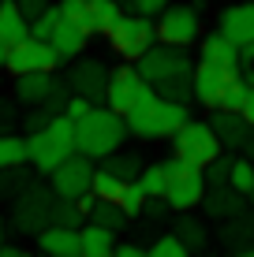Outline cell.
<instances>
[{
    "label": "cell",
    "mask_w": 254,
    "mask_h": 257,
    "mask_svg": "<svg viewBox=\"0 0 254 257\" xmlns=\"http://www.w3.org/2000/svg\"><path fill=\"white\" fill-rule=\"evenodd\" d=\"M172 235L180 238L187 250H206V242H209V231H206V224L198 216H176V227H172Z\"/></svg>",
    "instance_id": "83f0119b"
},
{
    "label": "cell",
    "mask_w": 254,
    "mask_h": 257,
    "mask_svg": "<svg viewBox=\"0 0 254 257\" xmlns=\"http://www.w3.org/2000/svg\"><path fill=\"white\" fill-rule=\"evenodd\" d=\"M198 56H202V64L209 67H221V71H243V52L235 41H228L221 30H213V34H206L202 38V45H198Z\"/></svg>",
    "instance_id": "9a60e30c"
},
{
    "label": "cell",
    "mask_w": 254,
    "mask_h": 257,
    "mask_svg": "<svg viewBox=\"0 0 254 257\" xmlns=\"http://www.w3.org/2000/svg\"><path fill=\"white\" fill-rule=\"evenodd\" d=\"M127 220L131 216L116 205V201H94V209H90V224L105 227V231H124Z\"/></svg>",
    "instance_id": "f1b7e54d"
},
{
    "label": "cell",
    "mask_w": 254,
    "mask_h": 257,
    "mask_svg": "<svg viewBox=\"0 0 254 257\" xmlns=\"http://www.w3.org/2000/svg\"><path fill=\"white\" fill-rule=\"evenodd\" d=\"M239 52H243V64H254V41H250V45H243Z\"/></svg>",
    "instance_id": "c3c4849f"
},
{
    "label": "cell",
    "mask_w": 254,
    "mask_h": 257,
    "mask_svg": "<svg viewBox=\"0 0 254 257\" xmlns=\"http://www.w3.org/2000/svg\"><path fill=\"white\" fill-rule=\"evenodd\" d=\"M112 257H150V250H146V246H135V242H124V246L116 242V253Z\"/></svg>",
    "instance_id": "f6af8a7d"
},
{
    "label": "cell",
    "mask_w": 254,
    "mask_h": 257,
    "mask_svg": "<svg viewBox=\"0 0 254 257\" xmlns=\"http://www.w3.org/2000/svg\"><path fill=\"white\" fill-rule=\"evenodd\" d=\"M243 149H247V157H250V164H254V127H250V138H247V146H243Z\"/></svg>",
    "instance_id": "816d5d0a"
},
{
    "label": "cell",
    "mask_w": 254,
    "mask_h": 257,
    "mask_svg": "<svg viewBox=\"0 0 254 257\" xmlns=\"http://www.w3.org/2000/svg\"><path fill=\"white\" fill-rule=\"evenodd\" d=\"M243 101H247V82H243V71L232 78L228 86H224L221 101H217V108L221 112H243Z\"/></svg>",
    "instance_id": "e575fe53"
},
{
    "label": "cell",
    "mask_w": 254,
    "mask_h": 257,
    "mask_svg": "<svg viewBox=\"0 0 254 257\" xmlns=\"http://www.w3.org/2000/svg\"><path fill=\"white\" fill-rule=\"evenodd\" d=\"M49 224L52 227H71V231H82V227H86V212L78 209V201L56 198V201H52V212H49Z\"/></svg>",
    "instance_id": "f546056e"
},
{
    "label": "cell",
    "mask_w": 254,
    "mask_h": 257,
    "mask_svg": "<svg viewBox=\"0 0 254 257\" xmlns=\"http://www.w3.org/2000/svg\"><path fill=\"white\" fill-rule=\"evenodd\" d=\"M49 119H52V116H49L45 108H34L30 116H26V123H23V127L30 131V135H38V131H45V127H49Z\"/></svg>",
    "instance_id": "ee69618b"
},
{
    "label": "cell",
    "mask_w": 254,
    "mask_h": 257,
    "mask_svg": "<svg viewBox=\"0 0 254 257\" xmlns=\"http://www.w3.org/2000/svg\"><path fill=\"white\" fill-rule=\"evenodd\" d=\"M94 161L90 157H82V153H71L64 164L56 168V172L49 175V187H52V194L56 198H64V201H78V198H86V194L94 190Z\"/></svg>",
    "instance_id": "9c48e42d"
},
{
    "label": "cell",
    "mask_w": 254,
    "mask_h": 257,
    "mask_svg": "<svg viewBox=\"0 0 254 257\" xmlns=\"http://www.w3.org/2000/svg\"><path fill=\"white\" fill-rule=\"evenodd\" d=\"M146 201H150V198H146V194H142V187H138V183H127V187H124V194H120V201H116V205L124 209L127 216H131V220H135V216H142Z\"/></svg>",
    "instance_id": "74e56055"
},
{
    "label": "cell",
    "mask_w": 254,
    "mask_h": 257,
    "mask_svg": "<svg viewBox=\"0 0 254 257\" xmlns=\"http://www.w3.org/2000/svg\"><path fill=\"white\" fill-rule=\"evenodd\" d=\"M52 201H56L52 187H41V183L26 187L19 198L12 201V227H15V231H23V235H38V231H45V227H49Z\"/></svg>",
    "instance_id": "52a82bcc"
},
{
    "label": "cell",
    "mask_w": 254,
    "mask_h": 257,
    "mask_svg": "<svg viewBox=\"0 0 254 257\" xmlns=\"http://www.w3.org/2000/svg\"><path fill=\"white\" fill-rule=\"evenodd\" d=\"M138 75L146 78V82L153 86H164V82H176V78H191L195 75V64H191V52L187 49H172V45H157L146 52L142 60H138Z\"/></svg>",
    "instance_id": "3957f363"
},
{
    "label": "cell",
    "mask_w": 254,
    "mask_h": 257,
    "mask_svg": "<svg viewBox=\"0 0 254 257\" xmlns=\"http://www.w3.org/2000/svg\"><path fill=\"white\" fill-rule=\"evenodd\" d=\"M19 164H30V157H26V138H19V135H0V172L19 168Z\"/></svg>",
    "instance_id": "4dcf8cb0"
},
{
    "label": "cell",
    "mask_w": 254,
    "mask_h": 257,
    "mask_svg": "<svg viewBox=\"0 0 254 257\" xmlns=\"http://www.w3.org/2000/svg\"><path fill=\"white\" fill-rule=\"evenodd\" d=\"M217 30H221L228 41H235L239 49L250 45V41H254V4H232V8H224Z\"/></svg>",
    "instance_id": "e0dca14e"
},
{
    "label": "cell",
    "mask_w": 254,
    "mask_h": 257,
    "mask_svg": "<svg viewBox=\"0 0 254 257\" xmlns=\"http://www.w3.org/2000/svg\"><path fill=\"white\" fill-rule=\"evenodd\" d=\"M67 257H78V253H67Z\"/></svg>",
    "instance_id": "11a10c76"
},
{
    "label": "cell",
    "mask_w": 254,
    "mask_h": 257,
    "mask_svg": "<svg viewBox=\"0 0 254 257\" xmlns=\"http://www.w3.org/2000/svg\"><path fill=\"white\" fill-rule=\"evenodd\" d=\"M109 45L116 56H124L127 64H138L153 45H157V23L146 15H124L116 23V30L109 34Z\"/></svg>",
    "instance_id": "5b68a950"
},
{
    "label": "cell",
    "mask_w": 254,
    "mask_h": 257,
    "mask_svg": "<svg viewBox=\"0 0 254 257\" xmlns=\"http://www.w3.org/2000/svg\"><path fill=\"white\" fill-rule=\"evenodd\" d=\"M127 135L131 131H127L124 116H116L112 108H98V104H94L90 116L75 123V153L90 157V161H101V157L124 149Z\"/></svg>",
    "instance_id": "6da1fadb"
},
{
    "label": "cell",
    "mask_w": 254,
    "mask_h": 257,
    "mask_svg": "<svg viewBox=\"0 0 254 257\" xmlns=\"http://www.w3.org/2000/svg\"><path fill=\"white\" fill-rule=\"evenodd\" d=\"M243 82H247V90H254V67L247 64V71H243Z\"/></svg>",
    "instance_id": "681fc988"
},
{
    "label": "cell",
    "mask_w": 254,
    "mask_h": 257,
    "mask_svg": "<svg viewBox=\"0 0 254 257\" xmlns=\"http://www.w3.org/2000/svg\"><path fill=\"white\" fill-rule=\"evenodd\" d=\"M38 250L49 253V257H67V253H78V231L71 227H45L38 231Z\"/></svg>",
    "instance_id": "d4e9b609"
},
{
    "label": "cell",
    "mask_w": 254,
    "mask_h": 257,
    "mask_svg": "<svg viewBox=\"0 0 254 257\" xmlns=\"http://www.w3.org/2000/svg\"><path fill=\"white\" fill-rule=\"evenodd\" d=\"M26 38H30V23H26V15L19 12V4H15V0H0V41L12 49Z\"/></svg>",
    "instance_id": "ffe728a7"
},
{
    "label": "cell",
    "mask_w": 254,
    "mask_h": 257,
    "mask_svg": "<svg viewBox=\"0 0 254 257\" xmlns=\"http://www.w3.org/2000/svg\"><path fill=\"white\" fill-rule=\"evenodd\" d=\"M60 12H64L67 23L82 26V30L90 34V0H64V4H60Z\"/></svg>",
    "instance_id": "f35d334b"
},
{
    "label": "cell",
    "mask_w": 254,
    "mask_h": 257,
    "mask_svg": "<svg viewBox=\"0 0 254 257\" xmlns=\"http://www.w3.org/2000/svg\"><path fill=\"white\" fill-rule=\"evenodd\" d=\"M250 201H254V194H250Z\"/></svg>",
    "instance_id": "9f6ffc18"
},
{
    "label": "cell",
    "mask_w": 254,
    "mask_h": 257,
    "mask_svg": "<svg viewBox=\"0 0 254 257\" xmlns=\"http://www.w3.org/2000/svg\"><path fill=\"white\" fill-rule=\"evenodd\" d=\"M101 172H109V175H116V179H124V183H135L138 175H142V153H135V149H116V153H109V157H101Z\"/></svg>",
    "instance_id": "603a6c76"
},
{
    "label": "cell",
    "mask_w": 254,
    "mask_h": 257,
    "mask_svg": "<svg viewBox=\"0 0 254 257\" xmlns=\"http://www.w3.org/2000/svg\"><path fill=\"white\" fill-rule=\"evenodd\" d=\"M243 119L254 127V90H247V101H243Z\"/></svg>",
    "instance_id": "bcb514c9"
},
{
    "label": "cell",
    "mask_w": 254,
    "mask_h": 257,
    "mask_svg": "<svg viewBox=\"0 0 254 257\" xmlns=\"http://www.w3.org/2000/svg\"><path fill=\"white\" fill-rule=\"evenodd\" d=\"M0 246H8V220L0 216Z\"/></svg>",
    "instance_id": "f907efd6"
},
{
    "label": "cell",
    "mask_w": 254,
    "mask_h": 257,
    "mask_svg": "<svg viewBox=\"0 0 254 257\" xmlns=\"http://www.w3.org/2000/svg\"><path fill=\"white\" fill-rule=\"evenodd\" d=\"M26 257H30V253H26Z\"/></svg>",
    "instance_id": "680465c9"
},
{
    "label": "cell",
    "mask_w": 254,
    "mask_h": 257,
    "mask_svg": "<svg viewBox=\"0 0 254 257\" xmlns=\"http://www.w3.org/2000/svg\"><path fill=\"white\" fill-rule=\"evenodd\" d=\"M235 75H239V71H221V67L198 64V67H195V75H191V86H195V101H202L206 108H217V101H221L224 86H228Z\"/></svg>",
    "instance_id": "2e32d148"
},
{
    "label": "cell",
    "mask_w": 254,
    "mask_h": 257,
    "mask_svg": "<svg viewBox=\"0 0 254 257\" xmlns=\"http://www.w3.org/2000/svg\"><path fill=\"white\" fill-rule=\"evenodd\" d=\"M187 119H191L187 104L164 101V97L153 93V97H146V101L127 116V131H131V135H138V138L157 142V138H172Z\"/></svg>",
    "instance_id": "7a4b0ae2"
},
{
    "label": "cell",
    "mask_w": 254,
    "mask_h": 257,
    "mask_svg": "<svg viewBox=\"0 0 254 257\" xmlns=\"http://www.w3.org/2000/svg\"><path fill=\"white\" fill-rule=\"evenodd\" d=\"M8 71H12L15 78L19 75H34V71H56L60 67V56H56V49L49 45V41H38V38H26L19 41V45H12L8 49Z\"/></svg>",
    "instance_id": "30bf717a"
},
{
    "label": "cell",
    "mask_w": 254,
    "mask_h": 257,
    "mask_svg": "<svg viewBox=\"0 0 254 257\" xmlns=\"http://www.w3.org/2000/svg\"><path fill=\"white\" fill-rule=\"evenodd\" d=\"M38 183V172H34L30 164H19V168H8V172H0V198L15 201L26 187H34Z\"/></svg>",
    "instance_id": "4316f807"
},
{
    "label": "cell",
    "mask_w": 254,
    "mask_h": 257,
    "mask_svg": "<svg viewBox=\"0 0 254 257\" xmlns=\"http://www.w3.org/2000/svg\"><path fill=\"white\" fill-rule=\"evenodd\" d=\"M172 146H176V157H183V161L195 164V168L213 164L217 157L224 153L221 142H217V135H213V127L202 123V119H187L176 135H172Z\"/></svg>",
    "instance_id": "8992f818"
},
{
    "label": "cell",
    "mask_w": 254,
    "mask_h": 257,
    "mask_svg": "<svg viewBox=\"0 0 254 257\" xmlns=\"http://www.w3.org/2000/svg\"><path fill=\"white\" fill-rule=\"evenodd\" d=\"M4 64H8V45L0 41V67H4Z\"/></svg>",
    "instance_id": "db71d44e"
},
{
    "label": "cell",
    "mask_w": 254,
    "mask_h": 257,
    "mask_svg": "<svg viewBox=\"0 0 254 257\" xmlns=\"http://www.w3.org/2000/svg\"><path fill=\"white\" fill-rule=\"evenodd\" d=\"M202 209H206V216H213V220H232V216H239V212L247 209V198L235 194L232 187H213V190H206Z\"/></svg>",
    "instance_id": "d6986e66"
},
{
    "label": "cell",
    "mask_w": 254,
    "mask_h": 257,
    "mask_svg": "<svg viewBox=\"0 0 254 257\" xmlns=\"http://www.w3.org/2000/svg\"><path fill=\"white\" fill-rule=\"evenodd\" d=\"M217 238H221L224 246L235 253V250H247V246H254V216H247V209L239 212V216L224 220L221 227H217Z\"/></svg>",
    "instance_id": "44dd1931"
},
{
    "label": "cell",
    "mask_w": 254,
    "mask_h": 257,
    "mask_svg": "<svg viewBox=\"0 0 254 257\" xmlns=\"http://www.w3.org/2000/svg\"><path fill=\"white\" fill-rule=\"evenodd\" d=\"M206 198V179H202V168H187L183 175L168 179V190H164V201H168L172 212H191L198 209Z\"/></svg>",
    "instance_id": "4fadbf2b"
},
{
    "label": "cell",
    "mask_w": 254,
    "mask_h": 257,
    "mask_svg": "<svg viewBox=\"0 0 254 257\" xmlns=\"http://www.w3.org/2000/svg\"><path fill=\"white\" fill-rule=\"evenodd\" d=\"M71 153L75 149L67 146V142H60L56 135H49V131H38V135L26 138V157H30V168L38 175H52Z\"/></svg>",
    "instance_id": "7c38bea8"
},
{
    "label": "cell",
    "mask_w": 254,
    "mask_h": 257,
    "mask_svg": "<svg viewBox=\"0 0 254 257\" xmlns=\"http://www.w3.org/2000/svg\"><path fill=\"white\" fill-rule=\"evenodd\" d=\"M202 34V23H198V12L187 4H168L161 15H157V41L172 49H191Z\"/></svg>",
    "instance_id": "ba28073f"
},
{
    "label": "cell",
    "mask_w": 254,
    "mask_h": 257,
    "mask_svg": "<svg viewBox=\"0 0 254 257\" xmlns=\"http://www.w3.org/2000/svg\"><path fill=\"white\" fill-rule=\"evenodd\" d=\"M15 4H19V12L26 15V23H34V19H38V15H45L49 12V0H15Z\"/></svg>",
    "instance_id": "7bdbcfd3"
},
{
    "label": "cell",
    "mask_w": 254,
    "mask_h": 257,
    "mask_svg": "<svg viewBox=\"0 0 254 257\" xmlns=\"http://www.w3.org/2000/svg\"><path fill=\"white\" fill-rule=\"evenodd\" d=\"M228 187L235 194H243V198H250V194H254V164L250 161H239V157H235L232 175H228Z\"/></svg>",
    "instance_id": "d590c367"
},
{
    "label": "cell",
    "mask_w": 254,
    "mask_h": 257,
    "mask_svg": "<svg viewBox=\"0 0 254 257\" xmlns=\"http://www.w3.org/2000/svg\"><path fill=\"white\" fill-rule=\"evenodd\" d=\"M116 253V231H105L98 224H86L78 231V257H112Z\"/></svg>",
    "instance_id": "cb8c5ba5"
},
{
    "label": "cell",
    "mask_w": 254,
    "mask_h": 257,
    "mask_svg": "<svg viewBox=\"0 0 254 257\" xmlns=\"http://www.w3.org/2000/svg\"><path fill=\"white\" fill-rule=\"evenodd\" d=\"M135 15H146V19H157V15L168 8V0H127Z\"/></svg>",
    "instance_id": "60d3db41"
},
{
    "label": "cell",
    "mask_w": 254,
    "mask_h": 257,
    "mask_svg": "<svg viewBox=\"0 0 254 257\" xmlns=\"http://www.w3.org/2000/svg\"><path fill=\"white\" fill-rule=\"evenodd\" d=\"M120 19H124L120 0H90V34H105L109 38Z\"/></svg>",
    "instance_id": "484cf974"
},
{
    "label": "cell",
    "mask_w": 254,
    "mask_h": 257,
    "mask_svg": "<svg viewBox=\"0 0 254 257\" xmlns=\"http://www.w3.org/2000/svg\"><path fill=\"white\" fill-rule=\"evenodd\" d=\"M135 183L142 187L146 198H164V190H168V175H164V168H161V164L142 168V175H138Z\"/></svg>",
    "instance_id": "1f68e13d"
},
{
    "label": "cell",
    "mask_w": 254,
    "mask_h": 257,
    "mask_svg": "<svg viewBox=\"0 0 254 257\" xmlns=\"http://www.w3.org/2000/svg\"><path fill=\"white\" fill-rule=\"evenodd\" d=\"M90 112H94V104L86 101V97H75V93L67 97V108H64V116H67V119H75V123H78V119L90 116Z\"/></svg>",
    "instance_id": "b9f144b4"
},
{
    "label": "cell",
    "mask_w": 254,
    "mask_h": 257,
    "mask_svg": "<svg viewBox=\"0 0 254 257\" xmlns=\"http://www.w3.org/2000/svg\"><path fill=\"white\" fill-rule=\"evenodd\" d=\"M60 19H64V12H60L56 4L49 8L45 15H38V19L30 23V38H38V41H49L52 34H56V26H60Z\"/></svg>",
    "instance_id": "8d00e7d4"
},
{
    "label": "cell",
    "mask_w": 254,
    "mask_h": 257,
    "mask_svg": "<svg viewBox=\"0 0 254 257\" xmlns=\"http://www.w3.org/2000/svg\"><path fill=\"white\" fill-rule=\"evenodd\" d=\"M232 164H235V157L228 153H221L213 164H206L202 168V179H206V190H213V187H228V175H232Z\"/></svg>",
    "instance_id": "d6a6232c"
},
{
    "label": "cell",
    "mask_w": 254,
    "mask_h": 257,
    "mask_svg": "<svg viewBox=\"0 0 254 257\" xmlns=\"http://www.w3.org/2000/svg\"><path fill=\"white\" fill-rule=\"evenodd\" d=\"M109 75H112V67L105 64L101 56H86V60H78V64L67 71V90L75 97H86L90 104H98V101H105Z\"/></svg>",
    "instance_id": "8fae6325"
},
{
    "label": "cell",
    "mask_w": 254,
    "mask_h": 257,
    "mask_svg": "<svg viewBox=\"0 0 254 257\" xmlns=\"http://www.w3.org/2000/svg\"><path fill=\"white\" fill-rule=\"evenodd\" d=\"M0 257H26L19 246H0Z\"/></svg>",
    "instance_id": "7dc6e473"
},
{
    "label": "cell",
    "mask_w": 254,
    "mask_h": 257,
    "mask_svg": "<svg viewBox=\"0 0 254 257\" xmlns=\"http://www.w3.org/2000/svg\"><path fill=\"white\" fill-rule=\"evenodd\" d=\"M127 183L124 179H116V175H109V172H94V198L98 201H120V194H124Z\"/></svg>",
    "instance_id": "836d02e7"
},
{
    "label": "cell",
    "mask_w": 254,
    "mask_h": 257,
    "mask_svg": "<svg viewBox=\"0 0 254 257\" xmlns=\"http://www.w3.org/2000/svg\"><path fill=\"white\" fill-rule=\"evenodd\" d=\"M232 257H254V246H247V250H235Z\"/></svg>",
    "instance_id": "f5cc1de1"
},
{
    "label": "cell",
    "mask_w": 254,
    "mask_h": 257,
    "mask_svg": "<svg viewBox=\"0 0 254 257\" xmlns=\"http://www.w3.org/2000/svg\"><path fill=\"white\" fill-rule=\"evenodd\" d=\"M86 38H90V34H86L82 26H75V23L60 19L56 34L49 38V45L56 49V56H60V60H75V56H82V49H86Z\"/></svg>",
    "instance_id": "7402d4cb"
},
{
    "label": "cell",
    "mask_w": 254,
    "mask_h": 257,
    "mask_svg": "<svg viewBox=\"0 0 254 257\" xmlns=\"http://www.w3.org/2000/svg\"><path fill=\"white\" fill-rule=\"evenodd\" d=\"M150 257H191V250L180 242L176 235H161V238L150 246Z\"/></svg>",
    "instance_id": "ab89813d"
},
{
    "label": "cell",
    "mask_w": 254,
    "mask_h": 257,
    "mask_svg": "<svg viewBox=\"0 0 254 257\" xmlns=\"http://www.w3.org/2000/svg\"><path fill=\"white\" fill-rule=\"evenodd\" d=\"M209 127H213L217 142H221V149H243L250 138V123L243 119V112H221V108H209Z\"/></svg>",
    "instance_id": "5bb4252c"
},
{
    "label": "cell",
    "mask_w": 254,
    "mask_h": 257,
    "mask_svg": "<svg viewBox=\"0 0 254 257\" xmlns=\"http://www.w3.org/2000/svg\"><path fill=\"white\" fill-rule=\"evenodd\" d=\"M52 90H56V78H52L49 71H34V75H19L15 78V101L30 104V108H41Z\"/></svg>",
    "instance_id": "ac0fdd59"
},
{
    "label": "cell",
    "mask_w": 254,
    "mask_h": 257,
    "mask_svg": "<svg viewBox=\"0 0 254 257\" xmlns=\"http://www.w3.org/2000/svg\"><path fill=\"white\" fill-rule=\"evenodd\" d=\"M146 97H153V86L146 82L142 75H138V67H112L109 75V90H105V108H112L116 116H131V112L138 108V104L146 101Z\"/></svg>",
    "instance_id": "277c9868"
},
{
    "label": "cell",
    "mask_w": 254,
    "mask_h": 257,
    "mask_svg": "<svg viewBox=\"0 0 254 257\" xmlns=\"http://www.w3.org/2000/svg\"><path fill=\"white\" fill-rule=\"evenodd\" d=\"M120 4H124V0H120Z\"/></svg>",
    "instance_id": "6f0895ef"
}]
</instances>
